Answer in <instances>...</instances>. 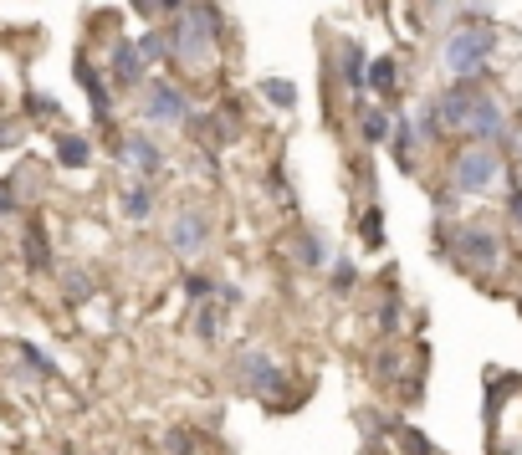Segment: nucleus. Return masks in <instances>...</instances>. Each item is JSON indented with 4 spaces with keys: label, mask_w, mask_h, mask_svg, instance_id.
<instances>
[{
    "label": "nucleus",
    "mask_w": 522,
    "mask_h": 455,
    "mask_svg": "<svg viewBox=\"0 0 522 455\" xmlns=\"http://www.w3.org/2000/svg\"><path fill=\"white\" fill-rule=\"evenodd\" d=\"M72 77H77V87L87 93V103H93V123H98V128H108V123H113V87L103 82V67H93V62H87V57L77 52Z\"/></svg>",
    "instance_id": "obj_10"
},
{
    "label": "nucleus",
    "mask_w": 522,
    "mask_h": 455,
    "mask_svg": "<svg viewBox=\"0 0 522 455\" xmlns=\"http://www.w3.org/2000/svg\"><path fill=\"white\" fill-rule=\"evenodd\" d=\"M364 87H369L374 98H389V93L400 87V62H395V57H374L369 72H364Z\"/></svg>",
    "instance_id": "obj_18"
},
{
    "label": "nucleus",
    "mask_w": 522,
    "mask_h": 455,
    "mask_svg": "<svg viewBox=\"0 0 522 455\" xmlns=\"http://www.w3.org/2000/svg\"><path fill=\"white\" fill-rule=\"evenodd\" d=\"M154 11H164V16H180V11H185V0H154Z\"/></svg>",
    "instance_id": "obj_39"
},
{
    "label": "nucleus",
    "mask_w": 522,
    "mask_h": 455,
    "mask_svg": "<svg viewBox=\"0 0 522 455\" xmlns=\"http://www.w3.org/2000/svg\"><path fill=\"white\" fill-rule=\"evenodd\" d=\"M502 179V154L492 144H466L451 159V190L476 200V195H492V185Z\"/></svg>",
    "instance_id": "obj_3"
},
{
    "label": "nucleus",
    "mask_w": 522,
    "mask_h": 455,
    "mask_svg": "<svg viewBox=\"0 0 522 455\" xmlns=\"http://www.w3.org/2000/svg\"><path fill=\"white\" fill-rule=\"evenodd\" d=\"M338 62H343V87L348 93H364V72H369V57L359 41H338Z\"/></svg>",
    "instance_id": "obj_17"
},
{
    "label": "nucleus",
    "mask_w": 522,
    "mask_h": 455,
    "mask_svg": "<svg viewBox=\"0 0 522 455\" xmlns=\"http://www.w3.org/2000/svg\"><path fill=\"white\" fill-rule=\"evenodd\" d=\"M400 317H405V307H400V292L389 287V292H384V302L374 307V328L389 338V333H400Z\"/></svg>",
    "instance_id": "obj_23"
},
{
    "label": "nucleus",
    "mask_w": 522,
    "mask_h": 455,
    "mask_svg": "<svg viewBox=\"0 0 522 455\" xmlns=\"http://www.w3.org/2000/svg\"><path fill=\"white\" fill-rule=\"evenodd\" d=\"M144 72H149V62L139 57V47H134L128 36H118V41H113V52H108V82L123 87V93H134V87L149 82Z\"/></svg>",
    "instance_id": "obj_9"
},
{
    "label": "nucleus",
    "mask_w": 522,
    "mask_h": 455,
    "mask_svg": "<svg viewBox=\"0 0 522 455\" xmlns=\"http://www.w3.org/2000/svg\"><path fill=\"white\" fill-rule=\"evenodd\" d=\"M169 251L180 256V261H195V256H205V246H210V215L200 210V205H185L180 215L169 220Z\"/></svg>",
    "instance_id": "obj_7"
},
{
    "label": "nucleus",
    "mask_w": 522,
    "mask_h": 455,
    "mask_svg": "<svg viewBox=\"0 0 522 455\" xmlns=\"http://www.w3.org/2000/svg\"><path fill=\"white\" fill-rule=\"evenodd\" d=\"M57 164L62 169H87L93 164V139H87V133H62L57 139Z\"/></svg>",
    "instance_id": "obj_19"
},
{
    "label": "nucleus",
    "mask_w": 522,
    "mask_h": 455,
    "mask_svg": "<svg viewBox=\"0 0 522 455\" xmlns=\"http://www.w3.org/2000/svg\"><path fill=\"white\" fill-rule=\"evenodd\" d=\"M62 292H67V302H87V297H93V271H82V266H67L62 271Z\"/></svg>",
    "instance_id": "obj_28"
},
{
    "label": "nucleus",
    "mask_w": 522,
    "mask_h": 455,
    "mask_svg": "<svg viewBox=\"0 0 522 455\" xmlns=\"http://www.w3.org/2000/svg\"><path fill=\"white\" fill-rule=\"evenodd\" d=\"M16 353H21V363H26V374H31V379H57V374H62V369H57V358H52L47 348L16 343Z\"/></svg>",
    "instance_id": "obj_20"
},
{
    "label": "nucleus",
    "mask_w": 522,
    "mask_h": 455,
    "mask_svg": "<svg viewBox=\"0 0 522 455\" xmlns=\"http://www.w3.org/2000/svg\"><path fill=\"white\" fill-rule=\"evenodd\" d=\"M21 144V128L16 123H0V149H16Z\"/></svg>",
    "instance_id": "obj_37"
},
{
    "label": "nucleus",
    "mask_w": 522,
    "mask_h": 455,
    "mask_svg": "<svg viewBox=\"0 0 522 455\" xmlns=\"http://www.w3.org/2000/svg\"><path fill=\"white\" fill-rule=\"evenodd\" d=\"M134 11H144V16H154V0H128Z\"/></svg>",
    "instance_id": "obj_40"
},
{
    "label": "nucleus",
    "mask_w": 522,
    "mask_h": 455,
    "mask_svg": "<svg viewBox=\"0 0 522 455\" xmlns=\"http://www.w3.org/2000/svg\"><path fill=\"white\" fill-rule=\"evenodd\" d=\"M395 440H400V450H405V455H435V450H430V440H425L420 430H410V425H395Z\"/></svg>",
    "instance_id": "obj_32"
},
{
    "label": "nucleus",
    "mask_w": 522,
    "mask_h": 455,
    "mask_svg": "<svg viewBox=\"0 0 522 455\" xmlns=\"http://www.w3.org/2000/svg\"><path fill=\"white\" fill-rule=\"evenodd\" d=\"M62 455H77V450H72V445H62Z\"/></svg>",
    "instance_id": "obj_41"
},
{
    "label": "nucleus",
    "mask_w": 522,
    "mask_h": 455,
    "mask_svg": "<svg viewBox=\"0 0 522 455\" xmlns=\"http://www.w3.org/2000/svg\"><path fill=\"white\" fill-rule=\"evenodd\" d=\"M492 52H497V31L487 21H466V26H456L446 36L441 62H446L451 77H482L487 62H492Z\"/></svg>",
    "instance_id": "obj_2"
},
{
    "label": "nucleus",
    "mask_w": 522,
    "mask_h": 455,
    "mask_svg": "<svg viewBox=\"0 0 522 455\" xmlns=\"http://www.w3.org/2000/svg\"><path fill=\"white\" fill-rule=\"evenodd\" d=\"M215 302H221V307H226V312H236V307H241V302H246V292H241V287H236V282H226V277H221V287H215Z\"/></svg>",
    "instance_id": "obj_34"
},
{
    "label": "nucleus",
    "mask_w": 522,
    "mask_h": 455,
    "mask_svg": "<svg viewBox=\"0 0 522 455\" xmlns=\"http://www.w3.org/2000/svg\"><path fill=\"white\" fill-rule=\"evenodd\" d=\"M256 93L267 98L272 108H282V113L297 103V87H292V82H282V77H261V87H256Z\"/></svg>",
    "instance_id": "obj_27"
},
{
    "label": "nucleus",
    "mask_w": 522,
    "mask_h": 455,
    "mask_svg": "<svg viewBox=\"0 0 522 455\" xmlns=\"http://www.w3.org/2000/svg\"><path fill=\"white\" fill-rule=\"evenodd\" d=\"M359 241H364L369 251H384V210H379V205H369V210L359 215Z\"/></svg>",
    "instance_id": "obj_25"
},
{
    "label": "nucleus",
    "mask_w": 522,
    "mask_h": 455,
    "mask_svg": "<svg viewBox=\"0 0 522 455\" xmlns=\"http://www.w3.org/2000/svg\"><path fill=\"white\" fill-rule=\"evenodd\" d=\"M118 210H123V220L144 225V220L159 210V185H154V179H139V185H128L123 200H118Z\"/></svg>",
    "instance_id": "obj_13"
},
{
    "label": "nucleus",
    "mask_w": 522,
    "mask_h": 455,
    "mask_svg": "<svg viewBox=\"0 0 522 455\" xmlns=\"http://www.w3.org/2000/svg\"><path fill=\"white\" fill-rule=\"evenodd\" d=\"M236 384L251 394V399H261L267 409H282V404H297L292 399V379H287V369L267 353V348H241L236 353Z\"/></svg>",
    "instance_id": "obj_1"
},
{
    "label": "nucleus",
    "mask_w": 522,
    "mask_h": 455,
    "mask_svg": "<svg viewBox=\"0 0 522 455\" xmlns=\"http://www.w3.org/2000/svg\"><path fill=\"white\" fill-rule=\"evenodd\" d=\"M267 195H272L277 205H287V210L297 205V195H292V179L282 174V164H272V169H267Z\"/></svg>",
    "instance_id": "obj_30"
},
{
    "label": "nucleus",
    "mask_w": 522,
    "mask_h": 455,
    "mask_svg": "<svg viewBox=\"0 0 522 455\" xmlns=\"http://www.w3.org/2000/svg\"><path fill=\"white\" fill-rule=\"evenodd\" d=\"M190 93L169 77H149L144 82V123L149 128H190Z\"/></svg>",
    "instance_id": "obj_4"
},
{
    "label": "nucleus",
    "mask_w": 522,
    "mask_h": 455,
    "mask_svg": "<svg viewBox=\"0 0 522 455\" xmlns=\"http://www.w3.org/2000/svg\"><path fill=\"white\" fill-rule=\"evenodd\" d=\"M374 379H379V384H395V379H405V353H395V348H379V353H374Z\"/></svg>",
    "instance_id": "obj_26"
},
{
    "label": "nucleus",
    "mask_w": 522,
    "mask_h": 455,
    "mask_svg": "<svg viewBox=\"0 0 522 455\" xmlns=\"http://www.w3.org/2000/svg\"><path fill=\"white\" fill-rule=\"evenodd\" d=\"M21 266L31 271V277H41V271H52V236H47V220L41 215H31L26 225H21Z\"/></svg>",
    "instance_id": "obj_11"
},
{
    "label": "nucleus",
    "mask_w": 522,
    "mask_h": 455,
    "mask_svg": "<svg viewBox=\"0 0 522 455\" xmlns=\"http://www.w3.org/2000/svg\"><path fill=\"white\" fill-rule=\"evenodd\" d=\"M195 450H200V435L185 430V425H169L159 435V455H195Z\"/></svg>",
    "instance_id": "obj_22"
},
{
    "label": "nucleus",
    "mask_w": 522,
    "mask_h": 455,
    "mask_svg": "<svg viewBox=\"0 0 522 455\" xmlns=\"http://www.w3.org/2000/svg\"><path fill=\"white\" fill-rule=\"evenodd\" d=\"M195 169H200L205 179H215V174H221V159H215V149H200V159H195Z\"/></svg>",
    "instance_id": "obj_36"
},
{
    "label": "nucleus",
    "mask_w": 522,
    "mask_h": 455,
    "mask_svg": "<svg viewBox=\"0 0 522 455\" xmlns=\"http://www.w3.org/2000/svg\"><path fill=\"white\" fill-rule=\"evenodd\" d=\"M226 307L215 302V297H205V302H190V333L200 338V343H215L221 338V328H226Z\"/></svg>",
    "instance_id": "obj_14"
},
{
    "label": "nucleus",
    "mask_w": 522,
    "mask_h": 455,
    "mask_svg": "<svg viewBox=\"0 0 522 455\" xmlns=\"http://www.w3.org/2000/svg\"><path fill=\"white\" fill-rule=\"evenodd\" d=\"M21 215V195H16V179H0V220H16Z\"/></svg>",
    "instance_id": "obj_33"
},
{
    "label": "nucleus",
    "mask_w": 522,
    "mask_h": 455,
    "mask_svg": "<svg viewBox=\"0 0 522 455\" xmlns=\"http://www.w3.org/2000/svg\"><path fill=\"white\" fill-rule=\"evenodd\" d=\"M185 297L190 302H205V297H215V287H221V277H210V271H185Z\"/></svg>",
    "instance_id": "obj_29"
},
{
    "label": "nucleus",
    "mask_w": 522,
    "mask_h": 455,
    "mask_svg": "<svg viewBox=\"0 0 522 455\" xmlns=\"http://www.w3.org/2000/svg\"><path fill=\"white\" fill-rule=\"evenodd\" d=\"M62 108H57V98L52 93H31V118H57Z\"/></svg>",
    "instance_id": "obj_35"
},
{
    "label": "nucleus",
    "mask_w": 522,
    "mask_h": 455,
    "mask_svg": "<svg viewBox=\"0 0 522 455\" xmlns=\"http://www.w3.org/2000/svg\"><path fill=\"white\" fill-rule=\"evenodd\" d=\"M461 133H471V144H492V149L507 144V108L497 98H487V93H476Z\"/></svg>",
    "instance_id": "obj_8"
},
{
    "label": "nucleus",
    "mask_w": 522,
    "mask_h": 455,
    "mask_svg": "<svg viewBox=\"0 0 522 455\" xmlns=\"http://www.w3.org/2000/svg\"><path fill=\"white\" fill-rule=\"evenodd\" d=\"M292 261L302 271H328V241L318 231H297L292 236Z\"/></svg>",
    "instance_id": "obj_15"
},
{
    "label": "nucleus",
    "mask_w": 522,
    "mask_h": 455,
    "mask_svg": "<svg viewBox=\"0 0 522 455\" xmlns=\"http://www.w3.org/2000/svg\"><path fill=\"white\" fill-rule=\"evenodd\" d=\"M456 210V190H441V195H435V215H451Z\"/></svg>",
    "instance_id": "obj_38"
},
{
    "label": "nucleus",
    "mask_w": 522,
    "mask_h": 455,
    "mask_svg": "<svg viewBox=\"0 0 522 455\" xmlns=\"http://www.w3.org/2000/svg\"><path fill=\"white\" fill-rule=\"evenodd\" d=\"M389 128H395V113H389L384 103H369L359 108V139L374 149V144H389Z\"/></svg>",
    "instance_id": "obj_16"
},
{
    "label": "nucleus",
    "mask_w": 522,
    "mask_h": 455,
    "mask_svg": "<svg viewBox=\"0 0 522 455\" xmlns=\"http://www.w3.org/2000/svg\"><path fill=\"white\" fill-rule=\"evenodd\" d=\"M328 287H333L338 297H348V292L359 287V266L348 261V256H333V266H328Z\"/></svg>",
    "instance_id": "obj_24"
},
{
    "label": "nucleus",
    "mask_w": 522,
    "mask_h": 455,
    "mask_svg": "<svg viewBox=\"0 0 522 455\" xmlns=\"http://www.w3.org/2000/svg\"><path fill=\"white\" fill-rule=\"evenodd\" d=\"M389 144H395V159L410 169V164H415V149H420L415 123H410V118H395V128H389Z\"/></svg>",
    "instance_id": "obj_21"
},
{
    "label": "nucleus",
    "mask_w": 522,
    "mask_h": 455,
    "mask_svg": "<svg viewBox=\"0 0 522 455\" xmlns=\"http://www.w3.org/2000/svg\"><path fill=\"white\" fill-rule=\"evenodd\" d=\"M118 164L134 169L139 179H154V185L169 174V154H164L159 139H149V133H123L118 139Z\"/></svg>",
    "instance_id": "obj_6"
},
{
    "label": "nucleus",
    "mask_w": 522,
    "mask_h": 455,
    "mask_svg": "<svg viewBox=\"0 0 522 455\" xmlns=\"http://www.w3.org/2000/svg\"><path fill=\"white\" fill-rule=\"evenodd\" d=\"M134 47H139V57L154 67V62H169V41L159 36V31H144L139 41H134Z\"/></svg>",
    "instance_id": "obj_31"
},
{
    "label": "nucleus",
    "mask_w": 522,
    "mask_h": 455,
    "mask_svg": "<svg viewBox=\"0 0 522 455\" xmlns=\"http://www.w3.org/2000/svg\"><path fill=\"white\" fill-rule=\"evenodd\" d=\"M476 77H456V87H446L441 98H435V113H441L446 128H466V113H471V98H476Z\"/></svg>",
    "instance_id": "obj_12"
},
{
    "label": "nucleus",
    "mask_w": 522,
    "mask_h": 455,
    "mask_svg": "<svg viewBox=\"0 0 522 455\" xmlns=\"http://www.w3.org/2000/svg\"><path fill=\"white\" fill-rule=\"evenodd\" d=\"M451 251L461 266H471L476 277H492V271H502V236L492 231V225H461V231H451Z\"/></svg>",
    "instance_id": "obj_5"
}]
</instances>
